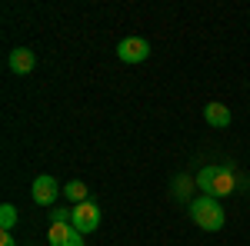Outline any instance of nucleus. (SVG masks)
I'll use <instances>...</instances> for the list:
<instances>
[{
    "label": "nucleus",
    "mask_w": 250,
    "mask_h": 246,
    "mask_svg": "<svg viewBox=\"0 0 250 246\" xmlns=\"http://www.w3.org/2000/svg\"><path fill=\"white\" fill-rule=\"evenodd\" d=\"M0 246H17V243H14V236H10V233H3V236H0Z\"/></svg>",
    "instance_id": "nucleus-14"
},
{
    "label": "nucleus",
    "mask_w": 250,
    "mask_h": 246,
    "mask_svg": "<svg viewBox=\"0 0 250 246\" xmlns=\"http://www.w3.org/2000/svg\"><path fill=\"white\" fill-rule=\"evenodd\" d=\"M173 193H177L180 200L190 196V180H187V176H177V180H173Z\"/></svg>",
    "instance_id": "nucleus-12"
},
{
    "label": "nucleus",
    "mask_w": 250,
    "mask_h": 246,
    "mask_svg": "<svg viewBox=\"0 0 250 246\" xmlns=\"http://www.w3.org/2000/svg\"><path fill=\"white\" fill-rule=\"evenodd\" d=\"M30 193H34V203H37V207H50V203L57 200L60 189H57V180L43 173V176H37V180H34V189H30Z\"/></svg>",
    "instance_id": "nucleus-6"
},
{
    "label": "nucleus",
    "mask_w": 250,
    "mask_h": 246,
    "mask_svg": "<svg viewBox=\"0 0 250 246\" xmlns=\"http://www.w3.org/2000/svg\"><path fill=\"white\" fill-rule=\"evenodd\" d=\"M213 176H217V167H204V170L197 173V187L204 189V196L210 193V187H213Z\"/></svg>",
    "instance_id": "nucleus-11"
},
{
    "label": "nucleus",
    "mask_w": 250,
    "mask_h": 246,
    "mask_svg": "<svg viewBox=\"0 0 250 246\" xmlns=\"http://www.w3.org/2000/svg\"><path fill=\"white\" fill-rule=\"evenodd\" d=\"M233 189H237V173H233V167H217V176H213V187H210L207 196L220 200V196H230Z\"/></svg>",
    "instance_id": "nucleus-5"
},
{
    "label": "nucleus",
    "mask_w": 250,
    "mask_h": 246,
    "mask_svg": "<svg viewBox=\"0 0 250 246\" xmlns=\"http://www.w3.org/2000/svg\"><path fill=\"white\" fill-rule=\"evenodd\" d=\"M50 223H74V209H54Z\"/></svg>",
    "instance_id": "nucleus-13"
},
{
    "label": "nucleus",
    "mask_w": 250,
    "mask_h": 246,
    "mask_svg": "<svg viewBox=\"0 0 250 246\" xmlns=\"http://www.w3.org/2000/svg\"><path fill=\"white\" fill-rule=\"evenodd\" d=\"M63 196H67L74 207H80V203H87V187H83L80 180H70V183L63 187Z\"/></svg>",
    "instance_id": "nucleus-9"
},
{
    "label": "nucleus",
    "mask_w": 250,
    "mask_h": 246,
    "mask_svg": "<svg viewBox=\"0 0 250 246\" xmlns=\"http://www.w3.org/2000/svg\"><path fill=\"white\" fill-rule=\"evenodd\" d=\"M47 240H50V246H83V233L74 223H50Z\"/></svg>",
    "instance_id": "nucleus-3"
},
{
    "label": "nucleus",
    "mask_w": 250,
    "mask_h": 246,
    "mask_svg": "<svg viewBox=\"0 0 250 246\" xmlns=\"http://www.w3.org/2000/svg\"><path fill=\"white\" fill-rule=\"evenodd\" d=\"M14 223H17V207L14 203H3L0 207V227H3V233H10Z\"/></svg>",
    "instance_id": "nucleus-10"
},
{
    "label": "nucleus",
    "mask_w": 250,
    "mask_h": 246,
    "mask_svg": "<svg viewBox=\"0 0 250 246\" xmlns=\"http://www.w3.org/2000/svg\"><path fill=\"white\" fill-rule=\"evenodd\" d=\"M74 227L87 236V233H94L97 227H100V207L97 203H80V207H74Z\"/></svg>",
    "instance_id": "nucleus-4"
},
{
    "label": "nucleus",
    "mask_w": 250,
    "mask_h": 246,
    "mask_svg": "<svg viewBox=\"0 0 250 246\" xmlns=\"http://www.w3.org/2000/svg\"><path fill=\"white\" fill-rule=\"evenodd\" d=\"M190 216H193V223L200 229H207V233H217V229L224 227V207L213 200V196H197L190 203Z\"/></svg>",
    "instance_id": "nucleus-1"
},
{
    "label": "nucleus",
    "mask_w": 250,
    "mask_h": 246,
    "mask_svg": "<svg viewBox=\"0 0 250 246\" xmlns=\"http://www.w3.org/2000/svg\"><path fill=\"white\" fill-rule=\"evenodd\" d=\"M34 63H37V57H34V50H27V47L10 50V57H7V67H10L14 74H30Z\"/></svg>",
    "instance_id": "nucleus-7"
},
{
    "label": "nucleus",
    "mask_w": 250,
    "mask_h": 246,
    "mask_svg": "<svg viewBox=\"0 0 250 246\" xmlns=\"http://www.w3.org/2000/svg\"><path fill=\"white\" fill-rule=\"evenodd\" d=\"M147 54H150V43L144 37H127L117 43V57L124 60V63H144Z\"/></svg>",
    "instance_id": "nucleus-2"
},
{
    "label": "nucleus",
    "mask_w": 250,
    "mask_h": 246,
    "mask_svg": "<svg viewBox=\"0 0 250 246\" xmlns=\"http://www.w3.org/2000/svg\"><path fill=\"white\" fill-rule=\"evenodd\" d=\"M204 120H207L210 127H230V110H227L224 103H207V107H204Z\"/></svg>",
    "instance_id": "nucleus-8"
}]
</instances>
